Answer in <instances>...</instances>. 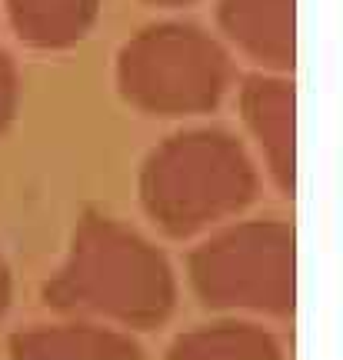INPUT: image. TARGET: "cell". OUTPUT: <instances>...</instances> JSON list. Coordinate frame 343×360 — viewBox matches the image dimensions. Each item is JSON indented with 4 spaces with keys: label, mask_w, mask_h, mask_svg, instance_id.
<instances>
[{
    "label": "cell",
    "mask_w": 343,
    "mask_h": 360,
    "mask_svg": "<svg viewBox=\"0 0 343 360\" xmlns=\"http://www.w3.org/2000/svg\"><path fill=\"white\" fill-rule=\"evenodd\" d=\"M140 207L170 240H190L243 214L260 193V174L247 143L224 127L170 134L143 157Z\"/></svg>",
    "instance_id": "cell-2"
},
{
    "label": "cell",
    "mask_w": 343,
    "mask_h": 360,
    "mask_svg": "<svg viewBox=\"0 0 343 360\" xmlns=\"http://www.w3.org/2000/svg\"><path fill=\"white\" fill-rule=\"evenodd\" d=\"M187 274L210 310L287 321L297 310V233L287 220H240L190 250Z\"/></svg>",
    "instance_id": "cell-4"
},
{
    "label": "cell",
    "mask_w": 343,
    "mask_h": 360,
    "mask_svg": "<svg viewBox=\"0 0 343 360\" xmlns=\"http://www.w3.org/2000/svg\"><path fill=\"white\" fill-rule=\"evenodd\" d=\"M216 27L260 70L297 67V0H216Z\"/></svg>",
    "instance_id": "cell-6"
},
{
    "label": "cell",
    "mask_w": 343,
    "mask_h": 360,
    "mask_svg": "<svg viewBox=\"0 0 343 360\" xmlns=\"http://www.w3.org/2000/svg\"><path fill=\"white\" fill-rule=\"evenodd\" d=\"M7 354L11 360H147L130 334L80 317L70 323H37L17 330Z\"/></svg>",
    "instance_id": "cell-7"
},
{
    "label": "cell",
    "mask_w": 343,
    "mask_h": 360,
    "mask_svg": "<svg viewBox=\"0 0 343 360\" xmlns=\"http://www.w3.org/2000/svg\"><path fill=\"white\" fill-rule=\"evenodd\" d=\"M11 300H13V277H11V267H7L4 254H0V321L7 317Z\"/></svg>",
    "instance_id": "cell-11"
},
{
    "label": "cell",
    "mask_w": 343,
    "mask_h": 360,
    "mask_svg": "<svg viewBox=\"0 0 343 360\" xmlns=\"http://www.w3.org/2000/svg\"><path fill=\"white\" fill-rule=\"evenodd\" d=\"M20 44L34 51H70L90 37L103 0H4Z\"/></svg>",
    "instance_id": "cell-8"
},
{
    "label": "cell",
    "mask_w": 343,
    "mask_h": 360,
    "mask_svg": "<svg viewBox=\"0 0 343 360\" xmlns=\"http://www.w3.org/2000/svg\"><path fill=\"white\" fill-rule=\"evenodd\" d=\"M240 117L283 197L297 193V87L287 74L257 70L240 80Z\"/></svg>",
    "instance_id": "cell-5"
},
{
    "label": "cell",
    "mask_w": 343,
    "mask_h": 360,
    "mask_svg": "<svg viewBox=\"0 0 343 360\" xmlns=\"http://www.w3.org/2000/svg\"><path fill=\"white\" fill-rule=\"evenodd\" d=\"M17 107H20V74L11 53L0 51V137L11 130Z\"/></svg>",
    "instance_id": "cell-10"
},
{
    "label": "cell",
    "mask_w": 343,
    "mask_h": 360,
    "mask_svg": "<svg viewBox=\"0 0 343 360\" xmlns=\"http://www.w3.org/2000/svg\"><path fill=\"white\" fill-rule=\"evenodd\" d=\"M117 94L153 120L214 114L237 80L220 40L190 20H160L137 30L117 51Z\"/></svg>",
    "instance_id": "cell-3"
},
{
    "label": "cell",
    "mask_w": 343,
    "mask_h": 360,
    "mask_svg": "<svg viewBox=\"0 0 343 360\" xmlns=\"http://www.w3.org/2000/svg\"><path fill=\"white\" fill-rule=\"evenodd\" d=\"M143 4L164 7V11H177V7H190V4H197V0H143Z\"/></svg>",
    "instance_id": "cell-12"
},
{
    "label": "cell",
    "mask_w": 343,
    "mask_h": 360,
    "mask_svg": "<svg viewBox=\"0 0 343 360\" xmlns=\"http://www.w3.org/2000/svg\"><path fill=\"white\" fill-rule=\"evenodd\" d=\"M164 360H287L280 340L257 323H204L180 334Z\"/></svg>",
    "instance_id": "cell-9"
},
{
    "label": "cell",
    "mask_w": 343,
    "mask_h": 360,
    "mask_svg": "<svg viewBox=\"0 0 343 360\" xmlns=\"http://www.w3.org/2000/svg\"><path fill=\"white\" fill-rule=\"evenodd\" d=\"M44 300L80 321L153 330L177 310V274L150 237L90 210L77 224L64 264L44 283Z\"/></svg>",
    "instance_id": "cell-1"
}]
</instances>
